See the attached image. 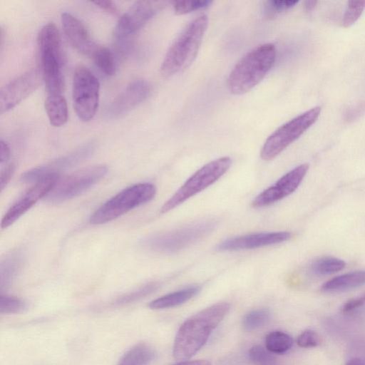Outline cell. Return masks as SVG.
<instances>
[{"instance_id": "obj_33", "label": "cell", "mask_w": 365, "mask_h": 365, "mask_svg": "<svg viewBox=\"0 0 365 365\" xmlns=\"http://www.w3.org/2000/svg\"><path fill=\"white\" fill-rule=\"evenodd\" d=\"M299 346L302 348H312L319 346L321 343L319 336L312 330L302 331L297 339Z\"/></svg>"}, {"instance_id": "obj_10", "label": "cell", "mask_w": 365, "mask_h": 365, "mask_svg": "<svg viewBox=\"0 0 365 365\" xmlns=\"http://www.w3.org/2000/svg\"><path fill=\"white\" fill-rule=\"evenodd\" d=\"M41 69L33 68L11 80L0 91V113L8 112L30 94L43 83Z\"/></svg>"}, {"instance_id": "obj_4", "label": "cell", "mask_w": 365, "mask_h": 365, "mask_svg": "<svg viewBox=\"0 0 365 365\" xmlns=\"http://www.w3.org/2000/svg\"><path fill=\"white\" fill-rule=\"evenodd\" d=\"M155 194V186L149 182L130 186L96 210L90 217V222L101 225L115 220L135 207L150 201Z\"/></svg>"}, {"instance_id": "obj_34", "label": "cell", "mask_w": 365, "mask_h": 365, "mask_svg": "<svg viewBox=\"0 0 365 365\" xmlns=\"http://www.w3.org/2000/svg\"><path fill=\"white\" fill-rule=\"evenodd\" d=\"M299 1L293 0H273L267 2V10L268 13H278L288 10L294 7Z\"/></svg>"}, {"instance_id": "obj_25", "label": "cell", "mask_w": 365, "mask_h": 365, "mask_svg": "<svg viewBox=\"0 0 365 365\" xmlns=\"http://www.w3.org/2000/svg\"><path fill=\"white\" fill-rule=\"evenodd\" d=\"M292 338L283 331H272L265 338L266 349L271 353L278 354L286 353L292 348Z\"/></svg>"}, {"instance_id": "obj_28", "label": "cell", "mask_w": 365, "mask_h": 365, "mask_svg": "<svg viewBox=\"0 0 365 365\" xmlns=\"http://www.w3.org/2000/svg\"><path fill=\"white\" fill-rule=\"evenodd\" d=\"M248 357L255 365H279L271 352L259 345L253 346L250 349Z\"/></svg>"}, {"instance_id": "obj_6", "label": "cell", "mask_w": 365, "mask_h": 365, "mask_svg": "<svg viewBox=\"0 0 365 365\" xmlns=\"http://www.w3.org/2000/svg\"><path fill=\"white\" fill-rule=\"evenodd\" d=\"M215 226L213 220L199 222L147 237L143 240V245L160 253H175L201 240L211 232Z\"/></svg>"}, {"instance_id": "obj_29", "label": "cell", "mask_w": 365, "mask_h": 365, "mask_svg": "<svg viewBox=\"0 0 365 365\" xmlns=\"http://www.w3.org/2000/svg\"><path fill=\"white\" fill-rule=\"evenodd\" d=\"M365 9V1H349L345 10L342 24L344 27L353 25Z\"/></svg>"}, {"instance_id": "obj_41", "label": "cell", "mask_w": 365, "mask_h": 365, "mask_svg": "<svg viewBox=\"0 0 365 365\" xmlns=\"http://www.w3.org/2000/svg\"><path fill=\"white\" fill-rule=\"evenodd\" d=\"M317 1H306L305 2V7L307 9V10H310V9H312L314 8V6H315Z\"/></svg>"}, {"instance_id": "obj_19", "label": "cell", "mask_w": 365, "mask_h": 365, "mask_svg": "<svg viewBox=\"0 0 365 365\" xmlns=\"http://www.w3.org/2000/svg\"><path fill=\"white\" fill-rule=\"evenodd\" d=\"M38 45L41 53H49L63 58L61 36L54 24L48 23L41 28L38 35Z\"/></svg>"}, {"instance_id": "obj_3", "label": "cell", "mask_w": 365, "mask_h": 365, "mask_svg": "<svg viewBox=\"0 0 365 365\" xmlns=\"http://www.w3.org/2000/svg\"><path fill=\"white\" fill-rule=\"evenodd\" d=\"M208 25L206 15L192 20L169 47L160 66L163 78H170L186 69L195 60Z\"/></svg>"}, {"instance_id": "obj_22", "label": "cell", "mask_w": 365, "mask_h": 365, "mask_svg": "<svg viewBox=\"0 0 365 365\" xmlns=\"http://www.w3.org/2000/svg\"><path fill=\"white\" fill-rule=\"evenodd\" d=\"M24 255L15 251L7 255L0 264V287L3 289L11 284L24 263Z\"/></svg>"}, {"instance_id": "obj_24", "label": "cell", "mask_w": 365, "mask_h": 365, "mask_svg": "<svg viewBox=\"0 0 365 365\" xmlns=\"http://www.w3.org/2000/svg\"><path fill=\"white\" fill-rule=\"evenodd\" d=\"M346 266L345 262L334 257H323L314 260L310 269L317 275L324 276L334 274L343 269Z\"/></svg>"}, {"instance_id": "obj_18", "label": "cell", "mask_w": 365, "mask_h": 365, "mask_svg": "<svg viewBox=\"0 0 365 365\" xmlns=\"http://www.w3.org/2000/svg\"><path fill=\"white\" fill-rule=\"evenodd\" d=\"M365 284V270H356L336 276L321 287L324 293H339Z\"/></svg>"}, {"instance_id": "obj_14", "label": "cell", "mask_w": 365, "mask_h": 365, "mask_svg": "<svg viewBox=\"0 0 365 365\" xmlns=\"http://www.w3.org/2000/svg\"><path fill=\"white\" fill-rule=\"evenodd\" d=\"M58 178V175H53L35 183L4 214L1 222V228H6L13 225L37 201L44 198L53 188Z\"/></svg>"}, {"instance_id": "obj_15", "label": "cell", "mask_w": 365, "mask_h": 365, "mask_svg": "<svg viewBox=\"0 0 365 365\" xmlns=\"http://www.w3.org/2000/svg\"><path fill=\"white\" fill-rule=\"evenodd\" d=\"M150 92L149 83L138 79L130 83L109 104L106 115L108 118H119L145 100Z\"/></svg>"}, {"instance_id": "obj_2", "label": "cell", "mask_w": 365, "mask_h": 365, "mask_svg": "<svg viewBox=\"0 0 365 365\" xmlns=\"http://www.w3.org/2000/svg\"><path fill=\"white\" fill-rule=\"evenodd\" d=\"M275 59L273 43H263L250 51L236 63L227 78L230 92L241 95L250 91L264 78Z\"/></svg>"}, {"instance_id": "obj_12", "label": "cell", "mask_w": 365, "mask_h": 365, "mask_svg": "<svg viewBox=\"0 0 365 365\" xmlns=\"http://www.w3.org/2000/svg\"><path fill=\"white\" fill-rule=\"evenodd\" d=\"M162 4L158 1L135 2L119 19L113 31L118 40L124 39L142 29L158 12Z\"/></svg>"}, {"instance_id": "obj_26", "label": "cell", "mask_w": 365, "mask_h": 365, "mask_svg": "<svg viewBox=\"0 0 365 365\" xmlns=\"http://www.w3.org/2000/svg\"><path fill=\"white\" fill-rule=\"evenodd\" d=\"M271 317L272 314L268 309L262 308L252 310L243 317L242 327L246 331H253L268 324Z\"/></svg>"}, {"instance_id": "obj_16", "label": "cell", "mask_w": 365, "mask_h": 365, "mask_svg": "<svg viewBox=\"0 0 365 365\" xmlns=\"http://www.w3.org/2000/svg\"><path fill=\"white\" fill-rule=\"evenodd\" d=\"M289 232H257L227 238L219 243V251H238L273 245L289 240Z\"/></svg>"}, {"instance_id": "obj_38", "label": "cell", "mask_w": 365, "mask_h": 365, "mask_svg": "<svg viewBox=\"0 0 365 365\" xmlns=\"http://www.w3.org/2000/svg\"><path fill=\"white\" fill-rule=\"evenodd\" d=\"M10 158V148L8 144L1 140L0 141V163H6Z\"/></svg>"}, {"instance_id": "obj_5", "label": "cell", "mask_w": 365, "mask_h": 365, "mask_svg": "<svg viewBox=\"0 0 365 365\" xmlns=\"http://www.w3.org/2000/svg\"><path fill=\"white\" fill-rule=\"evenodd\" d=\"M232 160L222 157L197 170L161 207L160 212L166 213L189 198L204 190L218 180L229 170Z\"/></svg>"}, {"instance_id": "obj_32", "label": "cell", "mask_w": 365, "mask_h": 365, "mask_svg": "<svg viewBox=\"0 0 365 365\" xmlns=\"http://www.w3.org/2000/svg\"><path fill=\"white\" fill-rule=\"evenodd\" d=\"M158 287L156 283H150L124 294L116 300V304H124L135 302L155 292Z\"/></svg>"}, {"instance_id": "obj_31", "label": "cell", "mask_w": 365, "mask_h": 365, "mask_svg": "<svg viewBox=\"0 0 365 365\" xmlns=\"http://www.w3.org/2000/svg\"><path fill=\"white\" fill-rule=\"evenodd\" d=\"M210 0H179L173 1V9L178 15H182L206 8L212 4Z\"/></svg>"}, {"instance_id": "obj_9", "label": "cell", "mask_w": 365, "mask_h": 365, "mask_svg": "<svg viewBox=\"0 0 365 365\" xmlns=\"http://www.w3.org/2000/svg\"><path fill=\"white\" fill-rule=\"evenodd\" d=\"M100 83L87 68L78 67L73 81V103L77 116L83 121L93 118L98 106Z\"/></svg>"}, {"instance_id": "obj_23", "label": "cell", "mask_w": 365, "mask_h": 365, "mask_svg": "<svg viewBox=\"0 0 365 365\" xmlns=\"http://www.w3.org/2000/svg\"><path fill=\"white\" fill-rule=\"evenodd\" d=\"M154 349L145 344H138L128 350L118 365H148L155 358Z\"/></svg>"}, {"instance_id": "obj_8", "label": "cell", "mask_w": 365, "mask_h": 365, "mask_svg": "<svg viewBox=\"0 0 365 365\" xmlns=\"http://www.w3.org/2000/svg\"><path fill=\"white\" fill-rule=\"evenodd\" d=\"M107 172V166L96 165L82 168L61 179L58 178L43 199L49 203H59L75 197L100 181Z\"/></svg>"}, {"instance_id": "obj_27", "label": "cell", "mask_w": 365, "mask_h": 365, "mask_svg": "<svg viewBox=\"0 0 365 365\" xmlns=\"http://www.w3.org/2000/svg\"><path fill=\"white\" fill-rule=\"evenodd\" d=\"M96 65L107 76L115 73V62L112 52L106 47L99 46L93 57Z\"/></svg>"}, {"instance_id": "obj_21", "label": "cell", "mask_w": 365, "mask_h": 365, "mask_svg": "<svg viewBox=\"0 0 365 365\" xmlns=\"http://www.w3.org/2000/svg\"><path fill=\"white\" fill-rule=\"evenodd\" d=\"M45 109L50 123L55 127L63 125L68 120V108L61 93L47 94Z\"/></svg>"}, {"instance_id": "obj_11", "label": "cell", "mask_w": 365, "mask_h": 365, "mask_svg": "<svg viewBox=\"0 0 365 365\" xmlns=\"http://www.w3.org/2000/svg\"><path fill=\"white\" fill-rule=\"evenodd\" d=\"M308 170L307 163L295 167L259 193L252 202V207H266L289 196L298 188Z\"/></svg>"}, {"instance_id": "obj_36", "label": "cell", "mask_w": 365, "mask_h": 365, "mask_svg": "<svg viewBox=\"0 0 365 365\" xmlns=\"http://www.w3.org/2000/svg\"><path fill=\"white\" fill-rule=\"evenodd\" d=\"M14 165L13 164H9L5 166L0 173V190L2 191L6 186L9 180H11L14 172Z\"/></svg>"}, {"instance_id": "obj_20", "label": "cell", "mask_w": 365, "mask_h": 365, "mask_svg": "<svg viewBox=\"0 0 365 365\" xmlns=\"http://www.w3.org/2000/svg\"><path fill=\"white\" fill-rule=\"evenodd\" d=\"M200 290V288L197 286L188 287L157 298L150 302L148 307L151 309L175 307L194 297Z\"/></svg>"}, {"instance_id": "obj_37", "label": "cell", "mask_w": 365, "mask_h": 365, "mask_svg": "<svg viewBox=\"0 0 365 365\" xmlns=\"http://www.w3.org/2000/svg\"><path fill=\"white\" fill-rule=\"evenodd\" d=\"M93 3L109 14L116 15L118 13L117 6L111 1H95Z\"/></svg>"}, {"instance_id": "obj_13", "label": "cell", "mask_w": 365, "mask_h": 365, "mask_svg": "<svg viewBox=\"0 0 365 365\" xmlns=\"http://www.w3.org/2000/svg\"><path fill=\"white\" fill-rule=\"evenodd\" d=\"M93 150V144L83 145L49 163L27 170L21 175V180L25 183H36L48 177L59 175V172L71 168L88 158Z\"/></svg>"}, {"instance_id": "obj_17", "label": "cell", "mask_w": 365, "mask_h": 365, "mask_svg": "<svg viewBox=\"0 0 365 365\" xmlns=\"http://www.w3.org/2000/svg\"><path fill=\"white\" fill-rule=\"evenodd\" d=\"M61 23L69 43L79 53L93 58L99 46L91 38L81 21L71 14L64 12L61 15Z\"/></svg>"}, {"instance_id": "obj_42", "label": "cell", "mask_w": 365, "mask_h": 365, "mask_svg": "<svg viewBox=\"0 0 365 365\" xmlns=\"http://www.w3.org/2000/svg\"><path fill=\"white\" fill-rule=\"evenodd\" d=\"M362 365H365V361H362Z\"/></svg>"}, {"instance_id": "obj_7", "label": "cell", "mask_w": 365, "mask_h": 365, "mask_svg": "<svg viewBox=\"0 0 365 365\" xmlns=\"http://www.w3.org/2000/svg\"><path fill=\"white\" fill-rule=\"evenodd\" d=\"M320 113V106L314 107L280 126L265 140L261 158L269 161L276 158L317 121Z\"/></svg>"}, {"instance_id": "obj_30", "label": "cell", "mask_w": 365, "mask_h": 365, "mask_svg": "<svg viewBox=\"0 0 365 365\" xmlns=\"http://www.w3.org/2000/svg\"><path fill=\"white\" fill-rule=\"evenodd\" d=\"M26 309L27 304L21 299L7 295L0 297V313L1 314H17Z\"/></svg>"}, {"instance_id": "obj_1", "label": "cell", "mask_w": 365, "mask_h": 365, "mask_svg": "<svg viewBox=\"0 0 365 365\" xmlns=\"http://www.w3.org/2000/svg\"><path fill=\"white\" fill-rule=\"evenodd\" d=\"M229 310L228 303L219 302L186 319L175 336L173 350L174 358L185 361L194 356L205 345Z\"/></svg>"}, {"instance_id": "obj_35", "label": "cell", "mask_w": 365, "mask_h": 365, "mask_svg": "<svg viewBox=\"0 0 365 365\" xmlns=\"http://www.w3.org/2000/svg\"><path fill=\"white\" fill-rule=\"evenodd\" d=\"M365 304V293L348 300L342 307L344 314H349Z\"/></svg>"}, {"instance_id": "obj_39", "label": "cell", "mask_w": 365, "mask_h": 365, "mask_svg": "<svg viewBox=\"0 0 365 365\" xmlns=\"http://www.w3.org/2000/svg\"><path fill=\"white\" fill-rule=\"evenodd\" d=\"M173 365H212L211 363L207 360H191V361H181L179 363Z\"/></svg>"}, {"instance_id": "obj_40", "label": "cell", "mask_w": 365, "mask_h": 365, "mask_svg": "<svg viewBox=\"0 0 365 365\" xmlns=\"http://www.w3.org/2000/svg\"><path fill=\"white\" fill-rule=\"evenodd\" d=\"M346 365H362V361L359 358H354L349 360Z\"/></svg>"}]
</instances>
